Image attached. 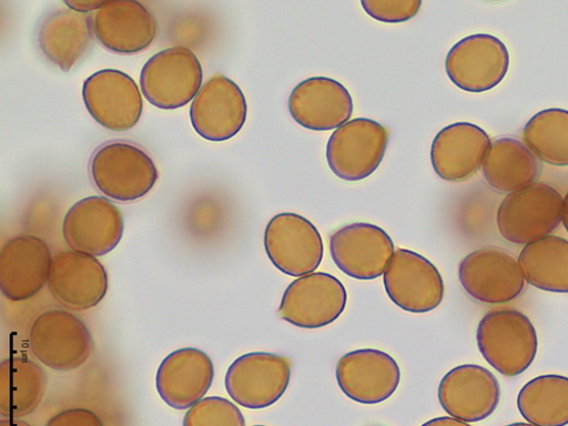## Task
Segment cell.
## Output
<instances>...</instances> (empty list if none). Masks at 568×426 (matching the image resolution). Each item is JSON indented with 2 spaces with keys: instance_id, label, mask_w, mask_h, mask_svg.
I'll return each mask as SVG.
<instances>
[{
  "instance_id": "8fae6325",
  "label": "cell",
  "mask_w": 568,
  "mask_h": 426,
  "mask_svg": "<svg viewBox=\"0 0 568 426\" xmlns=\"http://www.w3.org/2000/svg\"><path fill=\"white\" fill-rule=\"evenodd\" d=\"M346 305L344 284L334 275L318 272L291 283L283 294L278 316L297 327L320 328L338 320Z\"/></svg>"
},
{
  "instance_id": "ac0fdd59",
  "label": "cell",
  "mask_w": 568,
  "mask_h": 426,
  "mask_svg": "<svg viewBox=\"0 0 568 426\" xmlns=\"http://www.w3.org/2000/svg\"><path fill=\"white\" fill-rule=\"evenodd\" d=\"M92 29L108 51L120 55L146 51L158 36L154 14L136 0H106L92 16Z\"/></svg>"
},
{
  "instance_id": "603a6c76",
  "label": "cell",
  "mask_w": 568,
  "mask_h": 426,
  "mask_svg": "<svg viewBox=\"0 0 568 426\" xmlns=\"http://www.w3.org/2000/svg\"><path fill=\"white\" fill-rule=\"evenodd\" d=\"M211 357L196 348L171 353L160 365L156 388L161 398L172 408H192L204 399L214 381Z\"/></svg>"
},
{
  "instance_id": "52a82bcc",
  "label": "cell",
  "mask_w": 568,
  "mask_h": 426,
  "mask_svg": "<svg viewBox=\"0 0 568 426\" xmlns=\"http://www.w3.org/2000/svg\"><path fill=\"white\" fill-rule=\"evenodd\" d=\"M292 377L290 358L251 353L235 359L225 375L229 396L243 407L262 409L274 405L287 392Z\"/></svg>"
},
{
  "instance_id": "f546056e",
  "label": "cell",
  "mask_w": 568,
  "mask_h": 426,
  "mask_svg": "<svg viewBox=\"0 0 568 426\" xmlns=\"http://www.w3.org/2000/svg\"><path fill=\"white\" fill-rule=\"evenodd\" d=\"M523 136L541 162L568 166V111L548 109L537 113L525 126Z\"/></svg>"
},
{
  "instance_id": "83f0119b",
  "label": "cell",
  "mask_w": 568,
  "mask_h": 426,
  "mask_svg": "<svg viewBox=\"0 0 568 426\" xmlns=\"http://www.w3.org/2000/svg\"><path fill=\"white\" fill-rule=\"evenodd\" d=\"M518 264L532 287L555 294H568V241L549 235L526 245Z\"/></svg>"
},
{
  "instance_id": "74e56055",
  "label": "cell",
  "mask_w": 568,
  "mask_h": 426,
  "mask_svg": "<svg viewBox=\"0 0 568 426\" xmlns=\"http://www.w3.org/2000/svg\"><path fill=\"white\" fill-rule=\"evenodd\" d=\"M506 426H536V425H534L531 423H520V422H518V423H513V424H509V425H506Z\"/></svg>"
},
{
  "instance_id": "1f68e13d",
  "label": "cell",
  "mask_w": 568,
  "mask_h": 426,
  "mask_svg": "<svg viewBox=\"0 0 568 426\" xmlns=\"http://www.w3.org/2000/svg\"><path fill=\"white\" fill-rule=\"evenodd\" d=\"M364 11L374 20L385 23H403L418 13L420 0H363Z\"/></svg>"
},
{
  "instance_id": "4316f807",
  "label": "cell",
  "mask_w": 568,
  "mask_h": 426,
  "mask_svg": "<svg viewBox=\"0 0 568 426\" xmlns=\"http://www.w3.org/2000/svg\"><path fill=\"white\" fill-rule=\"evenodd\" d=\"M47 375L33 361L10 357L0 364V414L21 418L32 414L43 399Z\"/></svg>"
},
{
  "instance_id": "3957f363",
  "label": "cell",
  "mask_w": 568,
  "mask_h": 426,
  "mask_svg": "<svg viewBox=\"0 0 568 426\" xmlns=\"http://www.w3.org/2000/svg\"><path fill=\"white\" fill-rule=\"evenodd\" d=\"M562 201L555 187L540 182L510 193L497 212L503 239L515 245H529L551 235L561 223Z\"/></svg>"
},
{
  "instance_id": "836d02e7",
  "label": "cell",
  "mask_w": 568,
  "mask_h": 426,
  "mask_svg": "<svg viewBox=\"0 0 568 426\" xmlns=\"http://www.w3.org/2000/svg\"><path fill=\"white\" fill-rule=\"evenodd\" d=\"M106 0H102V2H97V0H75V2H65V6L78 13L88 14L92 11H99L104 4Z\"/></svg>"
},
{
  "instance_id": "d590c367",
  "label": "cell",
  "mask_w": 568,
  "mask_h": 426,
  "mask_svg": "<svg viewBox=\"0 0 568 426\" xmlns=\"http://www.w3.org/2000/svg\"><path fill=\"white\" fill-rule=\"evenodd\" d=\"M0 426H32L20 418H3L0 420Z\"/></svg>"
},
{
  "instance_id": "2e32d148",
  "label": "cell",
  "mask_w": 568,
  "mask_h": 426,
  "mask_svg": "<svg viewBox=\"0 0 568 426\" xmlns=\"http://www.w3.org/2000/svg\"><path fill=\"white\" fill-rule=\"evenodd\" d=\"M248 105L241 87L223 74L210 78L191 108L195 131L204 139L221 142L244 128Z\"/></svg>"
},
{
  "instance_id": "30bf717a",
  "label": "cell",
  "mask_w": 568,
  "mask_h": 426,
  "mask_svg": "<svg viewBox=\"0 0 568 426\" xmlns=\"http://www.w3.org/2000/svg\"><path fill=\"white\" fill-rule=\"evenodd\" d=\"M508 69L507 47L498 38L486 33L462 39L446 58L448 78L466 92L493 90L505 79Z\"/></svg>"
},
{
  "instance_id": "8992f818",
  "label": "cell",
  "mask_w": 568,
  "mask_h": 426,
  "mask_svg": "<svg viewBox=\"0 0 568 426\" xmlns=\"http://www.w3.org/2000/svg\"><path fill=\"white\" fill-rule=\"evenodd\" d=\"M389 132L369 119H355L338 128L326 145L331 171L342 180L356 182L372 175L383 163Z\"/></svg>"
},
{
  "instance_id": "9c48e42d",
  "label": "cell",
  "mask_w": 568,
  "mask_h": 426,
  "mask_svg": "<svg viewBox=\"0 0 568 426\" xmlns=\"http://www.w3.org/2000/svg\"><path fill=\"white\" fill-rule=\"evenodd\" d=\"M264 246L272 264L291 276L302 277L314 273L324 254L316 226L295 213H282L268 222Z\"/></svg>"
},
{
  "instance_id": "d4e9b609",
  "label": "cell",
  "mask_w": 568,
  "mask_h": 426,
  "mask_svg": "<svg viewBox=\"0 0 568 426\" xmlns=\"http://www.w3.org/2000/svg\"><path fill=\"white\" fill-rule=\"evenodd\" d=\"M93 36L91 16L59 9L41 22L38 42L47 59L70 72L90 49Z\"/></svg>"
},
{
  "instance_id": "ffe728a7",
  "label": "cell",
  "mask_w": 568,
  "mask_h": 426,
  "mask_svg": "<svg viewBox=\"0 0 568 426\" xmlns=\"http://www.w3.org/2000/svg\"><path fill=\"white\" fill-rule=\"evenodd\" d=\"M342 392L352 400L375 405L389 399L400 384V368L387 353L359 349L343 356L336 369Z\"/></svg>"
},
{
  "instance_id": "e0dca14e",
  "label": "cell",
  "mask_w": 568,
  "mask_h": 426,
  "mask_svg": "<svg viewBox=\"0 0 568 426\" xmlns=\"http://www.w3.org/2000/svg\"><path fill=\"white\" fill-rule=\"evenodd\" d=\"M47 286L61 306L83 312L97 307L105 298L109 276L97 257L73 251L61 252L53 256Z\"/></svg>"
},
{
  "instance_id": "5bb4252c",
  "label": "cell",
  "mask_w": 568,
  "mask_h": 426,
  "mask_svg": "<svg viewBox=\"0 0 568 426\" xmlns=\"http://www.w3.org/2000/svg\"><path fill=\"white\" fill-rule=\"evenodd\" d=\"M82 99L92 119L115 132L134 128L144 108L134 80L119 70H102L89 77Z\"/></svg>"
},
{
  "instance_id": "ba28073f",
  "label": "cell",
  "mask_w": 568,
  "mask_h": 426,
  "mask_svg": "<svg viewBox=\"0 0 568 426\" xmlns=\"http://www.w3.org/2000/svg\"><path fill=\"white\" fill-rule=\"evenodd\" d=\"M464 291L485 304H505L523 295L526 278L518 261L499 247H484L468 254L459 264Z\"/></svg>"
},
{
  "instance_id": "4fadbf2b",
  "label": "cell",
  "mask_w": 568,
  "mask_h": 426,
  "mask_svg": "<svg viewBox=\"0 0 568 426\" xmlns=\"http://www.w3.org/2000/svg\"><path fill=\"white\" fill-rule=\"evenodd\" d=\"M394 304L409 313H429L444 301L445 284L438 268L422 255L397 250L384 274Z\"/></svg>"
},
{
  "instance_id": "484cf974",
  "label": "cell",
  "mask_w": 568,
  "mask_h": 426,
  "mask_svg": "<svg viewBox=\"0 0 568 426\" xmlns=\"http://www.w3.org/2000/svg\"><path fill=\"white\" fill-rule=\"evenodd\" d=\"M541 166L525 142L504 136L491 142L483 164L487 183L499 193H514L536 183Z\"/></svg>"
},
{
  "instance_id": "d6986e66",
  "label": "cell",
  "mask_w": 568,
  "mask_h": 426,
  "mask_svg": "<svg viewBox=\"0 0 568 426\" xmlns=\"http://www.w3.org/2000/svg\"><path fill=\"white\" fill-rule=\"evenodd\" d=\"M442 407L466 423L491 416L501 397L498 378L486 367L465 364L449 371L439 385Z\"/></svg>"
},
{
  "instance_id": "cb8c5ba5",
  "label": "cell",
  "mask_w": 568,
  "mask_h": 426,
  "mask_svg": "<svg viewBox=\"0 0 568 426\" xmlns=\"http://www.w3.org/2000/svg\"><path fill=\"white\" fill-rule=\"evenodd\" d=\"M491 144L480 126L459 122L444 128L432 146V163L439 178L448 182H464L483 168Z\"/></svg>"
},
{
  "instance_id": "6da1fadb",
  "label": "cell",
  "mask_w": 568,
  "mask_h": 426,
  "mask_svg": "<svg viewBox=\"0 0 568 426\" xmlns=\"http://www.w3.org/2000/svg\"><path fill=\"white\" fill-rule=\"evenodd\" d=\"M89 175L108 199L132 203L149 195L159 171L148 152L125 140H112L90 158Z\"/></svg>"
},
{
  "instance_id": "277c9868",
  "label": "cell",
  "mask_w": 568,
  "mask_h": 426,
  "mask_svg": "<svg viewBox=\"0 0 568 426\" xmlns=\"http://www.w3.org/2000/svg\"><path fill=\"white\" fill-rule=\"evenodd\" d=\"M203 78L196 54L187 47L176 45L148 61L141 70L140 85L152 105L172 111L196 99Z\"/></svg>"
},
{
  "instance_id": "8d00e7d4",
  "label": "cell",
  "mask_w": 568,
  "mask_h": 426,
  "mask_svg": "<svg viewBox=\"0 0 568 426\" xmlns=\"http://www.w3.org/2000/svg\"><path fill=\"white\" fill-rule=\"evenodd\" d=\"M561 223L564 224V227L568 232V193L566 194V196L562 201Z\"/></svg>"
},
{
  "instance_id": "7402d4cb",
  "label": "cell",
  "mask_w": 568,
  "mask_h": 426,
  "mask_svg": "<svg viewBox=\"0 0 568 426\" xmlns=\"http://www.w3.org/2000/svg\"><path fill=\"white\" fill-rule=\"evenodd\" d=\"M288 109L292 118L303 128L329 131L349 122L354 104L352 94L341 82L315 77L296 85Z\"/></svg>"
},
{
  "instance_id": "9a60e30c",
  "label": "cell",
  "mask_w": 568,
  "mask_h": 426,
  "mask_svg": "<svg viewBox=\"0 0 568 426\" xmlns=\"http://www.w3.org/2000/svg\"><path fill=\"white\" fill-rule=\"evenodd\" d=\"M123 232L121 211L101 196L79 201L69 210L63 222V236L70 250L93 257L114 251Z\"/></svg>"
},
{
  "instance_id": "7a4b0ae2",
  "label": "cell",
  "mask_w": 568,
  "mask_h": 426,
  "mask_svg": "<svg viewBox=\"0 0 568 426\" xmlns=\"http://www.w3.org/2000/svg\"><path fill=\"white\" fill-rule=\"evenodd\" d=\"M477 342L484 358L507 377L526 372L538 352L532 322L513 308L493 310L480 321Z\"/></svg>"
},
{
  "instance_id": "5b68a950",
  "label": "cell",
  "mask_w": 568,
  "mask_h": 426,
  "mask_svg": "<svg viewBox=\"0 0 568 426\" xmlns=\"http://www.w3.org/2000/svg\"><path fill=\"white\" fill-rule=\"evenodd\" d=\"M29 346L41 364L67 372L82 366L90 358L94 344L80 317L68 311L50 310L33 321Z\"/></svg>"
},
{
  "instance_id": "f1b7e54d",
  "label": "cell",
  "mask_w": 568,
  "mask_h": 426,
  "mask_svg": "<svg viewBox=\"0 0 568 426\" xmlns=\"http://www.w3.org/2000/svg\"><path fill=\"white\" fill-rule=\"evenodd\" d=\"M517 408L536 426H566L568 424V377L541 375L520 389Z\"/></svg>"
},
{
  "instance_id": "44dd1931",
  "label": "cell",
  "mask_w": 568,
  "mask_h": 426,
  "mask_svg": "<svg viewBox=\"0 0 568 426\" xmlns=\"http://www.w3.org/2000/svg\"><path fill=\"white\" fill-rule=\"evenodd\" d=\"M52 252L34 235H18L0 253V290L12 302L34 297L49 283Z\"/></svg>"
},
{
  "instance_id": "f35d334b",
  "label": "cell",
  "mask_w": 568,
  "mask_h": 426,
  "mask_svg": "<svg viewBox=\"0 0 568 426\" xmlns=\"http://www.w3.org/2000/svg\"><path fill=\"white\" fill-rule=\"evenodd\" d=\"M254 426H265V425H254Z\"/></svg>"
},
{
  "instance_id": "e575fe53",
  "label": "cell",
  "mask_w": 568,
  "mask_h": 426,
  "mask_svg": "<svg viewBox=\"0 0 568 426\" xmlns=\"http://www.w3.org/2000/svg\"><path fill=\"white\" fill-rule=\"evenodd\" d=\"M422 426H470L468 423L452 416H443L424 423Z\"/></svg>"
},
{
  "instance_id": "7c38bea8",
  "label": "cell",
  "mask_w": 568,
  "mask_h": 426,
  "mask_svg": "<svg viewBox=\"0 0 568 426\" xmlns=\"http://www.w3.org/2000/svg\"><path fill=\"white\" fill-rule=\"evenodd\" d=\"M329 253L348 276L374 280L386 273L395 255V244L381 226L353 223L329 235Z\"/></svg>"
},
{
  "instance_id": "d6a6232c",
  "label": "cell",
  "mask_w": 568,
  "mask_h": 426,
  "mask_svg": "<svg viewBox=\"0 0 568 426\" xmlns=\"http://www.w3.org/2000/svg\"><path fill=\"white\" fill-rule=\"evenodd\" d=\"M44 426H104V424L98 414L84 408H73L57 414Z\"/></svg>"
},
{
  "instance_id": "4dcf8cb0",
  "label": "cell",
  "mask_w": 568,
  "mask_h": 426,
  "mask_svg": "<svg viewBox=\"0 0 568 426\" xmlns=\"http://www.w3.org/2000/svg\"><path fill=\"white\" fill-rule=\"evenodd\" d=\"M183 426H246L239 407L222 397H207L189 409Z\"/></svg>"
}]
</instances>
